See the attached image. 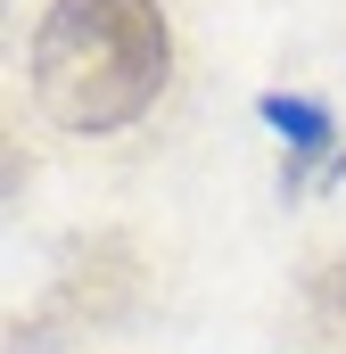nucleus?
Listing matches in <instances>:
<instances>
[{"label": "nucleus", "mask_w": 346, "mask_h": 354, "mask_svg": "<svg viewBox=\"0 0 346 354\" xmlns=\"http://www.w3.org/2000/svg\"><path fill=\"white\" fill-rule=\"evenodd\" d=\"M256 115L297 149V157H322L330 140H338V124H330V107H313V99H289V91H264L256 99Z\"/></svg>", "instance_id": "2"}, {"label": "nucleus", "mask_w": 346, "mask_h": 354, "mask_svg": "<svg viewBox=\"0 0 346 354\" xmlns=\"http://www.w3.org/2000/svg\"><path fill=\"white\" fill-rule=\"evenodd\" d=\"M33 99L58 132H124L157 107L173 33L157 0H50L33 25Z\"/></svg>", "instance_id": "1"}]
</instances>
